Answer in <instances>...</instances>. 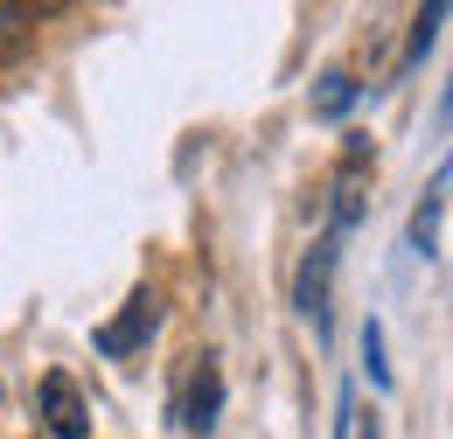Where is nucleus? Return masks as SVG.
<instances>
[{
	"label": "nucleus",
	"instance_id": "f257e3e1",
	"mask_svg": "<svg viewBox=\"0 0 453 439\" xmlns=\"http://www.w3.org/2000/svg\"><path fill=\"white\" fill-rule=\"evenodd\" d=\"M335 266H342V230H321L314 251H307V266H300V279H293V307H300V321H314V328H328Z\"/></svg>",
	"mask_w": 453,
	"mask_h": 439
},
{
	"label": "nucleus",
	"instance_id": "f03ea898",
	"mask_svg": "<svg viewBox=\"0 0 453 439\" xmlns=\"http://www.w3.org/2000/svg\"><path fill=\"white\" fill-rule=\"evenodd\" d=\"M154 328H161V300H154L147 286H133V300L119 307V321H105L91 342H98V356H133V349H147Z\"/></svg>",
	"mask_w": 453,
	"mask_h": 439
},
{
	"label": "nucleus",
	"instance_id": "7ed1b4c3",
	"mask_svg": "<svg viewBox=\"0 0 453 439\" xmlns=\"http://www.w3.org/2000/svg\"><path fill=\"white\" fill-rule=\"evenodd\" d=\"M217 412H224V370H217L210 356H196V370H188V384H181L174 419H181V433H217Z\"/></svg>",
	"mask_w": 453,
	"mask_h": 439
},
{
	"label": "nucleus",
	"instance_id": "20e7f679",
	"mask_svg": "<svg viewBox=\"0 0 453 439\" xmlns=\"http://www.w3.org/2000/svg\"><path fill=\"white\" fill-rule=\"evenodd\" d=\"M42 426H50V439H84L91 433V404H84V390L70 384V377H42Z\"/></svg>",
	"mask_w": 453,
	"mask_h": 439
},
{
	"label": "nucleus",
	"instance_id": "39448f33",
	"mask_svg": "<svg viewBox=\"0 0 453 439\" xmlns=\"http://www.w3.org/2000/svg\"><path fill=\"white\" fill-rule=\"evenodd\" d=\"M440 230H447V167L433 174L426 203L411 210V251H418V258H440Z\"/></svg>",
	"mask_w": 453,
	"mask_h": 439
},
{
	"label": "nucleus",
	"instance_id": "423d86ee",
	"mask_svg": "<svg viewBox=\"0 0 453 439\" xmlns=\"http://www.w3.org/2000/svg\"><path fill=\"white\" fill-rule=\"evenodd\" d=\"M349 105H356V77H349V70H328L321 91H314V112H321V119H342Z\"/></svg>",
	"mask_w": 453,
	"mask_h": 439
},
{
	"label": "nucleus",
	"instance_id": "0eeeda50",
	"mask_svg": "<svg viewBox=\"0 0 453 439\" xmlns=\"http://www.w3.org/2000/svg\"><path fill=\"white\" fill-rule=\"evenodd\" d=\"M363 370H370V384H377V390H391V363H384V321H377V314L363 321Z\"/></svg>",
	"mask_w": 453,
	"mask_h": 439
},
{
	"label": "nucleus",
	"instance_id": "6e6552de",
	"mask_svg": "<svg viewBox=\"0 0 453 439\" xmlns=\"http://www.w3.org/2000/svg\"><path fill=\"white\" fill-rule=\"evenodd\" d=\"M440 21H447V0H433V7H418V21H411V63L440 42Z\"/></svg>",
	"mask_w": 453,
	"mask_h": 439
},
{
	"label": "nucleus",
	"instance_id": "1a4fd4ad",
	"mask_svg": "<svg viewBox=\"0 0 453 439\" xmlns=\"http://www.w3.org/2000/svg\"><path fill=\"white\" fill-rule=\"evenodd\" d=\"M21 42H28V7H7L0 0V56H14Z\"/></svg>",
	"mask_w": 453,
	"mask_h": 439
},
{
	"label": "nucleus",
	"instance_id": "9d476101",
	"mask_svg": "<svg viewBox=\"0 0 453 439\" xmlns=\"http://www.w3.org/2000/svg\"><path fill=\"white\" fill-rule=\"evenodd\" d=\"M356 439H377V419H370V426H363V433H356Z\"/></svg>",
	"mask_w": 453,
	"mask_h": 439
}]
</instances>
